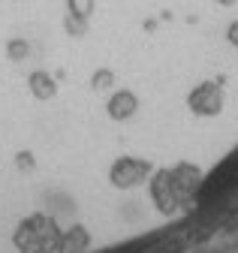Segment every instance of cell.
Here are the masks:
<instances>
[{"label":"cell","instance_id":"obj_1","mask_svg":"<svg viewBox=\"0 0 238 253\" xmlns=\"http://www.w3.org/2000/svg\"><path fill=\"white\" fill-rule=\"evenodd\" d=\"M64 244V232L45 214L24 217L15 229V247L21 253H57Z\"/></svg>","mask_w":238,"mask_h":253},{"label":"cell","instance_id":"obj_2","mask_svg":"<svg viewBox=\"0 0 238 253\" xmlns=\"http://www.w3.org/2000/svg\"><path fill=\"white\" fill-rule=\"evenodd\" d=\"M148 196H151V202L157 205V211L163 217H175V214H181L184 208H190L184 202V196H181V190L175 187V178H172L169 166L151 172V178H148Z\"/></svg>","mask_w":238,"mask_h":253},{"label":"cell","instance_id":"obj_3","mask_svg":"<svg viewBox=\"0 0 238 253\" xmlns=\"http://www.w3.org/2000/svg\"><path fill=\"white\" fill-rule=\"evenodd\" d=\"M151 172H154V166L145 157H118L109 169V181L118 190H133V187H139L151 178Z\"/></svg>","mask_w":238,"mask_h":253},{"label":"cell","instance_id":"obj_4","mask_svg":"<svg viewBox=\"0 0 238 253\" xmlns=\"http://www.w3.org/2000/svg\"><path fill=\"white\" fill-rule=\"evenodd\" d=\"M187 109L199 118H217L223 112V82L205 79L187 93Z\"/></svg>","mask_w":238,"mask_h":253},{"label":"cell","instance_id":"obj_5","mask_svg":"<svg viewBox=\"0 0 238 253\" xmlns=\"http://www.w3.org/2000/svg\"><path fill=\"white\" fill-rule=\"evenodd\" d=\"M169 172H172V178H175V187L181 190L184 202H187V205H193V199H196V190H199V184H202L205 172H202L199 166L187 163V160H181V163L169 166Z\"/></svg>","mask_w":238,"mask_h":253},{"label":"cell","instance_id":"obj_6","mask_svg":"<svg viewBox=\"0 0 238 253\" xmlns=\"http://www.w3.org/2000/svg\"><path fill=\"white\" fill-rule=\"evenodd\" d=\"M136 109H139V100H136V93L127 90V87L115 90L109 97V103H106V112H109L112 121H130L136 115Z\"/></svg>","mask_w":238,"mask_h":253},{"label":"cell","instance_id":"obj_7","mask_svg":"<svg viewBox=\"0 0 238 253\" xmlns=\"http://www.w3.org/2000/svg\"><path fill=\"white\" fill-rule=\"evenodd\" d=\"M27 84H31V93H34L37 100H51L54 93H57V84H54V79H51L45 70H37V73H31Z\"/></svg>","mask_w":238,"mask_h":253},{"label":"cell","instance_id":"obj_8","mask_svg":"<svg viewBox=\"0 0 238 253\" xmlns=\"http://www.w3.org/2000/svg\"><path fill=\"white\" fill-rule=\"evenodd\" d=\"M87 247V232L81 226H73L70 232H64V244H61V253H81Z\"/></svg>","mask_w":238,"mask_h":253},{"label":"cell","instance_id":"obj_9","mask_svg":"<svg viewBox=\"0 0 238 253\" xmlns=\"http://www.w3.org/2000/svg\"><path fill=\"white\" fill-rule=\"evenodd\" d=\"M6 54H9V60L21 63V60L31 57V42L21 40V37H15V40H9V42H6Z\"/></svg>","mask_w":238,"mask_h":253},{"label":"cell","instance_id":"obj_10","mask_svg":"<svg viewBox=\"0 0 238 253\" xmlns=\"http://www.w3.org/2000/svg\"><path fill=\"white\" fill-rule=\"evenodd\" d=\"M64 30L70 37H87V18H79V15H70L64 18Z\"/></svg>","mask_w":238,"mask_h":253},{"label":"cell","instance_id":"obj_11","mask_svg":"<svg viewBox=\"0 0 238 253\" xmlns=\"http://www.w3.org/2000/svg\"><path fill=\"white\" fill-rule=\"evenodd\" d=\"M67 9H70V15L91 18V12H94V0H67Z\"/></svg>","mask_w":238,"mask_h":253},{"label":"cell","instance_id":"obj_12","mask_svg":"<svg viewBox=\"0 0 238 253\" xmlns=\"http://www.w3.org/2000/svg\"><path fill=\"white\" fill-rule=\"evenodd\" d=\"M115 84V73L112 70H97L94 76H91V87L94 90H109Z\"/></svg>","mask_w":238,"mask_h":253},{"label":"cell","instance_id":"obj_13","mask_svg":"<svg viewBox=\"0 0 238 253\" xmlns=\"http://www.w3.org/2000/svg\"><path fill=\"white\" fill-rule=\"evenodd\" d=\"M226 42H229L232 48H238V18L226 24Z\"/></svg>","mask_w":238,"mask_h":253},{"label":"cell","instance_id":"obj_14","mask_svg":"<svg viewBox=\"0 0 238 253\" xmlns=\"http://www.w3.org/2000/svg\"><path fill=\"white\" fill-rule=\"evenodd\" d=\"M18 166H21V169H34V160H31V154H21V157H18Z\"/></svg>","mask_w":238,"mask_h":253},{"label":"cell","instance_id":"obj_15","mask_svg":"<svg viewBox=\"0 0 238 253\" xmlns=\"http://www.w3.org/2000/svg\"><path fill=\"white\" fill-rule=\"evenodd\" d=\"M214 3H217V6H235L238 0H214Z\"/></svg>","mask_w":238,"mask_h":253}]
</instances>
